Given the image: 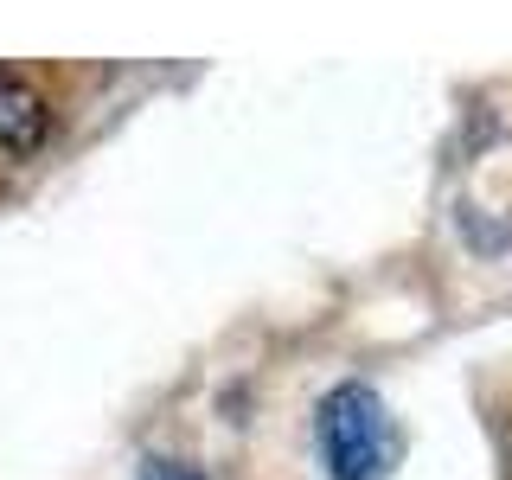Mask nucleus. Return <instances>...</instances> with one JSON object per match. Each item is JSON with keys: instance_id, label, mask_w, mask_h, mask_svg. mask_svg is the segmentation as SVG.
Here are the masks:
<instances>
[{"instance_id": "nucleus-2", "label": "nucleus", "mask_w": 512, "mask_h": 480, "mask_svg": "<svg viewBox=\"0 0 512 480\" xmlns=\"http://www.w3.org/2000/svg\"><path fill=\"white\" fill-rule=\"evenodd\" d=\"M45 135H52V103H45V90L0 64V160H26Z\"/></svg>"}, {"instance_id": "nucleus-1", "label": "nucleus", "mask_w": 512, "mask_h": 480, "mask_svg": "<svg viewBox=\"0 0 512 480\" xmlns=\"http://www.w3.org/2000/svg\"><path fill=\"white\" fill-rule=\"evenodd\" d=\"M314 442H320V461H327L333 480H384L397 461V423L384 410V397L372 384L346 378L320 397L314 410Z\"/></svg>"}, {"instance_id": "nucleus-3", "label": "nucleus", "mask_w": 512, "mask_h": 480, "mask_svg": "<svg viewBox=\"0 0 512 480\" xmlns=\"http://www.w3.org/2000/svg\"><path fill=\"white\" fill-rule=\"evenodd\" d=\"M141 480H205V474L192 468V461H148V468H141Z\"/></svg>"}]
</instances>
